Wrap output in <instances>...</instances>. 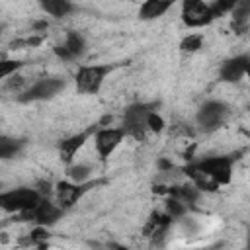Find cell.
<instances>
[{
	"label": "cell",
	"mask_w": 250,
	"mask_h": 250,
	"mask_svg": "<svg viewBox=\"0 0 250 250\" xmlns=\"http://www.w3.org/2000/svg\"><path fill=\"white\" fill-rule=\"evenodd\" d=\"M205 43L203 33H189L180 41V51L182 53H197Z\"/></svg>",
	"instance_id": "21"
},
{
	"label": "cell",
	"mask_w": 250,
	"mask_h": 250,
	"mask_svg": "<svg viewBox=\"0 0 250 250\" xmlns=\"http://www.w3.org/2000/svg\"><path fill=\"white\" fill-rule=\"evenodd\" d=\"M158 166L162 170H172V162H168V160H158Z\"/></svg>",
	"instance_id": "32"
},
{
	"label": "cell",
	"mask_w": 250,
	"mask_h": 250,
	"mask_svg": "<svg viewBox=\"0 0 250 250\" xmlns=\"http://www.w3.org/2000/svg\"><path fill=\"white\" fill-rule=\"evenodd\" d=\"M186 211H188V203H184L182 199L172 197V195L166 199V213H168L172 219H180V217H184Z\"/></svg>",
	"instance_id": "24"
},
{
	"label": "cell",
	"mask_w": 250,
	"mask_h": 250,
	"mask_svg": "<svg viewBox=\"0 0 250 250\" xmlns=\"http://www.w3.org/2000/svg\"><path fill=\"white\" fill-rule=\"evenodd\" d=\"M47 27H49V21H35L33 23V29H37V31L39 29H47Z\"/></svg>",
	"instance_id": "31"
},
{
	"label": "cell",
	"mask_w": 250,
	"mask_h": 250,
	"mask_svg": "<svg viewBox=\"0 0 250 250\" xmlns=\"http://www.w3.org/2000/svg\"><path fill=\"white\" fill-rule=\"evenodd\" d=\"M21 146H23V141L2 137L0 139V156L2 158H12V156H16L21 150Z\"/></svg>",
	"instance_id": "22"
},
{
	"label": "cell",
	"mask_w": 250,
	"mask_h": 250,
	"mask_svg": "<svg viewBox=\"0 0 250 250\" xmlns=\"http://www.w3.org/2000/svg\"><path fill=\"white\" fill-rule=\"evenodd\" d=\"M98 182H84V184H78V182H72V180H62V182H57L55 184V201L66 211L70 207H74L78 203V199H82V195L92 189Z\"/></svg>",
	"instance_id": "10"
},
{
	"label": "cell",
	"mask_w": 250,
	"mask_h": 250,
	"mask_svg": "<svg viewBox=\"0 0 250 250\" xmlns=\"http://www.w3.org/2000/svg\"><path fill=\"white\" fill-rule=\"evenodd\" d=\"M53 53H55L61 61H74L72 53L66 49V45H64V43H62V45H55V47H53Z\"/></svg>",
	"instance_id": "30"
},
{
	"label": "cell",
	"mask_w": 250,
	"mask_h": 250,
	"mask_svg": "<svg viewBox=\"0 0 250 250\" xmlns=\"http://www.w3.org/2000/svg\"><path fill=\"white\" fill-rule=\"evenodd\" d=\"M49 238V232H47V227H41V225H35V229L29 232V236L25 240H21V244H29V246H39L43 248L45 242Z\"/></svg>",
	"instance_id": "23"
},
{
	"label": "cell",
	"mask_w": 250,
	"mask_h": 250,
	"mask_svg": "<svg viewBox=\"0 0 250 250\" xmlns=\"http://www.w3.org/2000/svg\"><path fill=\"white\" fill-rule=\"evenodd\" d=\"M240 152H232V154H221V156H205L195 160V164L219 186H227L232 180V166L234 160L238 158Z\"/></svg>",
	"instance_id": "6"
},
{
	"label": "cell",
	"mask_w": 250,
	"mask_h": 250,
	"mask_svg": "<svg viewBox=\"0 0 250 250\" xmlns=\"http://www.w3.org/2000/svg\"><path fill=\"white\" fill-rule=\"evenodd\" d=\"M6 82H4V88L6 90H10V92H14V94H21L25 88H27V80L21 76V74H12V76H8V78H4Z\"/></svg>",
	"instance_id": "26"
},
{
	"label": "cell",
	"mask_w": 250,
	"mask_h": 250,
	"mask_svg": "<svg viewBox=\"0 0 250 250\" xmlns=\"http://www.w3.org/2000/svg\"><path fill=\"white\" fill-rule=\"evenodd\" d=\"M250 57L248 55H234L230 59H227L221 68H219V80L227 82V84H234L240 82L246 76V66H248Z\"/></svg>",
	"instance_id": "12"
},
{
	"label": "cell",
	"mask_w": 250,
	"mask_h": 250,
	"mask_svg": "<svg viewBox=\"0 0 250 250\" xmlns=\"http://www.w3.org/2000/svg\"><path fill=\"white\" fill-rule=\"evenodd\" d=\"M152 109H158V104L154 102H137V104H131L125 111H123V121H121V127L125 129L127 137H133L135 141H146V115L152 111Z\"/></svg>",
	"instance_id": "1"
},
{
	"label": "cell",
	"mask_w": 250,
	"mask_h": 250,
	"mask_svg": "<svg viewBox=\"0 0 250 250\" xmlns=\"http://www.w3.org/2000/svg\"><path fill=\"white\" fill-rule=\"evenodd\" d=\"M98 127H100V125H92V127H88V129H84V131H78V133H74V135H70V137H66V139H62V141L59 143V156H61V160H62L66 166L74 162V156H76L78 150L86 145V141H88L90 137H94V133H96Z\"/></svg>",
	"instance_id": "11"
},
{
	"label": "cell",
	"mask_w": 250,
	"mask_h": 250,
	"mask_svg": "<svg viewBox=\"0 0 250 250\" xmlns=\"http://www.w3.org/2000/svg\"><path fill=\"white\" fill-rule=\"evenodd\" d=\"M64 215V209L57 203V201H51L49 197H43L31 211H25V213H20L18 215V221H31L33 225H41V227H53L57 225Z\"/></svg>",
	"instance_id": "8"
},
{
	"label": "cell",
	"mask_w": 250,
	"mask_h": 250,
	"mask_svg": "<svg viewBox=\"0 0 250 250\" xmlns=\"http://www.w3.org/2000/svg\"><path fill=\"white\" fill-rule=\"evenodd\" d=\"M109 72V64H82L74 74V86L80 94H98Z\"/></svg>",
	"instance_id": "5"
},
{
	"label": "cell",
	"mask_w": 250,
	"mask_h": 250,
	"mask_svg": "<svg viewBox=\"0 0 250 250\" xmlns=\"http://www.w3.org/2000/svg\"><path fill=\"white\" fill-rule=\"evenodd\" d=\"M246 244H248V248H250V230H248V236H246Z\"/></svg>",
	"instance_id": "34"
},
{
	"label": "cell",
	"mask_w": 250,
	"mask_h": 250,
	"mask_svg": "<svg viewBox=\"0 0 250 250\" xmlns=\"http://www.w3.org/2000/svg\"><path fill=\"white\" fill-rule=\"evenodd\" d=\"M182 172L186 174V178L191 182V184H195L203 193H213V191H217L219 189V184L217 182H213L195 162H188L184 168H182Z\"/></svg>",
	"instance_id": "14"
},
{
	"label": "cell",
	"mask_w": 250,
	"mask_h": 250,
	"mask_svg": "<svg viewBox=\"0 0 250 250\" xmlns=\"http://www.w3.org/2000/svg\"><path fill=\"white\" fill-rule=\"evenodd\" d=\"M90 172H92V168H90L88 164H80V162L76 164V162H72V164H68V166H66L68 180L78 182V184L90 182Z\"/></svg>",
	"instance_id": "20"
},
{
	"label": "cell",
	"mask_w": 250,
	"mask_h": 250,
	"mask_svg": "<svg viewBox=\"0 0 250 250\" xmlns=\"http://www.w3.org/2000/svg\"><path fill=\"white\" fill-rule=\"evenodd\" d=\"M166 193L168 195H172V197H178V199H182L184 203H188V205H193V203H197V199L201 197V189L195 186V184H191V182H188V184H182V186H172V188H168L166 189Z\"/></svg>",
	"instance_id": "18"
},
{
	"label": "cell",
	"mask_w": 250,
	"mask_h": 250,
	"mask_svg": "<svg viewBox=\"0 0 250 250\" xmlns=\"http://www.w3.org/2000/svg\"><path fill=\"white\" fill-rule=\"evenodd\" d=\"M127 133L123 127H98L96 133H94V148L100 156V160H107L115 150L117 146L125 141Z\"/></svg>",
	"instance_id": "9"
},
{
	"label": "cell",
	"mask_w": 250,
	"mask_h": 250,
	"mask_svg": "<svg viewBox=\"0 0 250 250\" xmlns=\"http://www.w3.org/2000/svg\"><path fill=\"white\" fill-rule=\"evenodd\" d=\"M229 115H230V109L225 102L207 100L199 105V109L195 113V123L203 133H213L227 123Z\"/></svg>",
	"instance_id": "3"
},
{
	"label": "cell",
	"mask_w": 250,
	"mask_h": 250,
	"mask_svg": "<svg viewBox=\"0 0 250 250\" xmlns=\"http://www.w3.org/2000/svg\"><path fill=\"white\" fill-rule=\"evenodd\" d=\"M21 66H23L21 61H16V59H4V61L0 62V76H2V78H8V76L16 74Z\"/></svg>",
	"instance_id": "27"
},
{
	"label": "cell",
	"mask_w": 250,
	"mask_h": 250,
	"mask_svg": "<svg viewBox=\"0 0 250 250\" xmlns=\"http://www.w3.org/2000/svg\"><path fill=\"white\" fill-rule=\"evenodd\" d=\"M43 43V35H31V37H25V39H14L10 43L12 49H25V47H37Z\"/></svg>",
	"instance_id": "28"
},
{
	"label": "cell",
	"mask_w": 250,
	"mask_h": 250,
	"mask_svg": "<svg viewBox=\"0 0 250 250\" xmlns=\"http://www.w3.org/2000/svg\"><path fill=\"white\" fill-rule=\"evenodd\" d=\"M180 18L186 27H205L211 25L219 16L213 4H207L205 0H182Z\"/></svg>",
	"instance_id": "4"
},
{
	"label": "cell",
	"mask_w": 250,
	"mask_h": 250,
	"mask_svg": "<svg viewBox=\"0 0 250 250\" xmlns=\"http://www.w3.org/2000/svg\"><path fill=\"white\" fill-rule=\"evenodd\" d=\"M178 0H145L139 8V18L141 20H156L160 16H164Z\"/></svg>",
	"instance_id": "16"
},
{
	"label": "cell",
	"mask_w": 250,
	"mask_h": 250,
	"mask_svg": "<svg viewBox=\"0 0 250 250\" xmlns=\"http://www.w3.org/2000/svg\"><path fill=\"white\" fill-rule=\"evenodd\" d=\"M172 221H174V219H172L166 211H164V213L152 211L150 217H148V221H146V225H145V229H143V232H145V236L152 238V242L156 244V242H160V238L166 236V232H168Z\"/></svg>",
	"instance_id": "13"
},
{
	"label": "cell",
	"mask_w": 250,
	"mask_h": 250,
	"mask_svg": "<svg viewBox=\"0 0 250 250\" xmlns=\"http://www.w3.org/2000/svg\"><path fill=\"white\" fill-rule=\"evenodd\" d=\"M230 27L234 33L242 35L250 29V0H238L230 12Z\"/></svg>",
	"instance_id": "15"
},
{
	"label": "cell",
	"mask_w": 250,
	"mask_h": 250,
	"mask_svg": "<svg viewBox=\"0 0 250 250\" xmlns=\"http://www.w3.org/2000/svg\"><path fill=\"white\" fill-rule=\"evenodd\" d=\"M64 45H66V49L72 53L74 59L84 57V53H86V49H88L86 37H84L80 31H74V29L66 31V35H64Z\"/></svg>",
	"instance_id": "19"
},
{
	"label": "cell",
	"mask_w": 250,
	"mask_h": 250,
	"mask_svg": "<svg viewBox=\"0 0 250 250\" xmlns=\"http://www.w3.org/2000/svg\"><path fill=\"white\" fill-rule=\"evenodd\" d=\"M164 127H166L164 117L158 113V109H152V111L146 115V129H148V133L158 135V133H162V131H164Z\"/></svg>",
	"instance_id": "25"
},
{
	"label": "cell",
	"mask_w": 250,
	"mask_h": 250,
	"mask_svg": "<svg viewBox=\"0 0 250 250\" xmlns=\"http://www.w3.org/2000/svg\"><path fill=\"white\" fill-rule=\"evenodd\" d=\"M236 2H238V0H215V2H213V8H215L217 16L221 18L223 14L232 12V8L236 6Z\"/></svg>",
	"instance_id": "29"
},
{
	"label": "cell",
	"mask_w": 250,
	"mask_h": 250,
	"mask_svg": "<svg viewBox=\"0 0 250 250\" xmlns=\"http://www.w3.org/2000/svg\"><path fill=\"white\" fill-rule=\"evenodd\" d=\"M37 4L47 16L55 20H62L74 12V4L70 0H37Z\"/></svg>",
	"instance_id": "17"
},
{
	"label": "cell",
	"mask_w": 250,
	"mask_h": 250,
	"mask_svg": "<svg viewBox=\"0 0 250 250\" xmlns=\"http://www.w3.org/2000/svg\"><path fill=\"white\" fill-rule=\"evenodd\" d=\"M246 78L250 80V61H248V66H246Z\"/></svg>",
	"instance_id": "33"
},
{
	"label": "cell",
	"mask_w": 250,
	"mask_h": 250,
	"mask_svg": "<svg viewBox=\"0 0 250 250\" xmlns=\"http://www.w3.org/2000/svg\"><path fill=\"white\" fill-rule=\"evenodd\" d=\"M41 199L43 195L39 193L37 188H14V189L0 193V207L6 213L20 215V213L31 211Z\"/></svg>",
	"instance_id": "2"
},
{
	"label": "cell",
	"mask_w": 250,
	"mask_h": 250,
	"mask_svg": "<svg viewBox=\"0 0 250 250\" xmlns=\"http://www.w3.org/2000/svg\"><path fill=\"white\" fill-rule=\"evenodd\" d=\"M66 88V80L64 78H57V76H47V78H39L33 84H29L20 96L18 102L21 104H29V102H43V100H51L57 94H61Z\"/></svg>",
	"instance_id": "7"
}]
</instances>
